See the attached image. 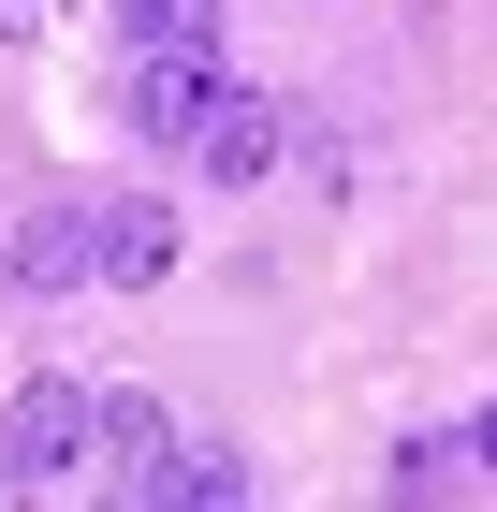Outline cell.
Masks as SVG:
<instances>
[{"label": "cell", "mask_w": 497, "mask_h": 512, "mask_svg": "<svg viewBox=\"0 0 497 512\" xmlns=\"http://www.w3.org/2000/svg\"><path fill=\"white\" fill-rule=\"evenodd\" d=\"M220 103H234V74L205 59V30H191V44H132V74H117V118L147 132V147H205Z\"/></svg>", "instance_id": "6da1fadb"}, {"label": "cell", "mask_w": 497, "mask_h": 512, "mask_svg": "<svg viewBox=\"0 0 497 512\" xmlns=\"http://www.w3.org/2000/svg\"><path fill=\"white\" fill-rule=\"evenodd\" d=\"M88 410H103L88 381H30L0 410V483H74L88 469Z\"/></svg>", "instance_id": "7a4b0ae2"}, {"label": "cell", "mask_w": 497, "mask_h": 512, "mask_svg": "<svg viewBox=\"0 0 497 512\" xmlns=\"http://www.w3.org/2000/svg\"><path fill=\"white\" fill-rule=\"evenodd\" d=\"M103 278V205H30L0 235V293H88Z\"/></svg>", "instance_id": "3957f363"}, {"label": "cell", "mask_w": 497, "mask_h": 512, "mask_svg": "<svg viewBox=\"0 0 497 512\" xmlns=\"http://www.w3.org/2000/svg\"><path fill=\"white\" fill-rule=\"evenodd\" d=\"M88 469H103L117 498H161V469H176V410H161V395H103V410H88Z\"/></svg>", "instance_id": "277c9868"}, {"label": "cell", "mask_w": 497, "mask_h": 512, "mask_svg": "<svg viewBox=\"0 0 497 512\" xmlns=\"http://www.w3.org/2000/svg\"><path fill=\"white\" fill-rule=\"evenodd\" d=\"M278 147H293V118H278V103H264V88H234V103H220V118H205V176H220V191H264V176H278Z\"/></svg>", "instance_id": "5b68a950"}, {"label": "cell", "mask_w": 497, "mask_h": 512, "mask_svg": "<svg viewBox=\"0 0 497 512\" xmlns=\"http://www.w3.org/2000/svg\"><path fill=\"white\" fill-rule=\"evenodd\" d=\"M161 264H176V205H147V191L103 205V278H117V293H147Z\"/></svg>", "instance_id": "8992f818"}, {"label": "cell", "mask_w": 497, "mask_h": 512, "mask_svg": "<svg viewBox=\"0 0 497 512\" xmlns=\"http://www.w3.org/2000/svg\"><path fill=\"white\" fill-rule=\"evenodd\" d=\"M161 498H176V512H234V498H249V454H234V439H176Z\"/></svg>", "instance_id": "52a82bcc"}, {"label": "cell", "mask_w": 497, "mask_h": 512, "mask_svg": "<svg viewBox=\"0 0 497 512\" xmlns=\"http://www.w3.org/2000/svg\"><path fill=\"white\" fill-rule=\"evenodd\" d=\"M117 30H132V44H191L205 0H117Z\"/></svg>", "instance_id": "ba28073f"}, {"label": "cell", "mask_w": 497, "mask_h": 512, "mask_svg": "<svg viewBox=\"0 0 497 512\" xmlns=\"http://www.w3.org/2000/svg\"><path fill=\"white\" fill-rule=\"evenodd\" d=\"M468 469H497V395H483V425H468Z\"/></svg>", "instance_id": "9c48e42d"}]
</instances>
